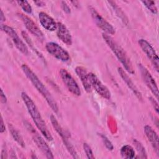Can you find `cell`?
<instances>
[{"instance_id": "1", "label": "cell", "mask_w": 159, "mask_h": 159, "mask_svg": "<svg viewBox=\"0 0 159 159\" xmlns=\"http://www.w3.org/2000/svg\"><path fill=\"white\" fill-rule=\"evenodd\" d=\"M21 98L37 128L48 141H52V135L48 130L46 124L34 102L25 92H22Z\"/></svg>"}, {"instance_id": "2", "label": "cell", "mask_w": 159, "mask_h": 159, "mask_svg": "<svg viewBox=\"0 0 159 159\" xmlns=\"http://www.w3.org/2000/svg\"><path fill=\"white\" fill-rule=\"evenodd\" d=\"M21 68L27 76V78L30 80L33 86L37 89V90L41 94V95L44 98L49 106L55 113H58V107L56 101L52 96V94L46 88V86L43 84V83L40 80L35 73L26 65L23 64L21 66Z\"/></svg>"}, {"instance_id": "3", "label": "cell", "mask_w": 159, "mask_h": 159, "mask_svg": "<svg viewBox=\"0 0 159 159\" xmlns=\"http://www.w3.org/2000/svg\"><path fill=\"white\" fill-rule=\"evenodd\" d=\"M102 36L109 47L111 49L112 52L123 65L125 70L130 74H134L135 71L134 70L132 63L125 50L108 34L102 33Z\"/></svg>"}, {"instance_id": "4", "label": "cell", "mask_w": 159, "mask_h": 159, "mask_svg": "<svg viewBox=\"0 0 159 159\" xmlns=\"http://www.w3.org/2000/svg\"><path fill=\"white\" fill-rule=\"evenodd\" d=\"M50 121L53 127L55 129L56 132L58 134V135L61 137L63 142L65 145L66 149L69 152V153L71 154L73 158H78L79 157L76 151L75 150L74 147L68 140V136H69L68 134L61 127V126L59 124L58 122L57 121V120L56 119V118L53 114L50 115Z\"/></svg>"}, {"instance_id": "5", "label": "cell", "mask_w": 159, "mask_h": 159, "mask_svg": "<svg viewBox=\"0 0 159 159\" xmlns=\"http://www.w3.org/2000/svg\"><path fill=\"white\" fill-rule=\"evenodd\" d=\"M89 9L93 20L99 28L108 35H113L115 34L114 27L103 18L93 7L89 6Z\"/></svg>"}, {"instance_id": "6", "label": "cell", "mask_w": 159, "mask_h": 159, "mask_svg": "<svg viewBox=\"0 0 159 159\" xmlns=\"http://www.w3.org/2000/svg\"><path fill=\"white\" fill-rule=\"evenodd\" d=\"M88 79L91 88H93L98 94L106 99H111V93L110 91L94 73H89Z\"/></svg>"}, {"instance_id": "7", "label": "cell", "mask_w": 159, "mask_h": 159, "mask_svg": "<svg viewBox=\"0 0 159 159\" xmlns=\"http://www.w3.org/2000/svg\"><path fill=\"white\" fill-rule=\"evenodd\" d=\"M1 29L4 31L6 34H7L12 39L16 48L24 55H27L29 53V50L27 45L24 43V42L20 39L17 32L15 30L7 25H4L3 24H1Z\"/></svg>"}, {"instance_id": "8", "label": "cell", "mask_w": 159, "mask_h": 159, "mask_svg": "<svg viewBox=\"0 0 159 159\" xmlns=\"http://www.w3.org/2000/svg\"><path fill=\"white\" fill-rule=\"evenodd\" d=\"M138 43L142 51L145 53L148 58L153 64L155 69L157 72L159 71V58L155 50L151 44L143 39H140L138 40Z\"/></svg>"}, {"instance_id": "9", "label": "cell", "mask_w": 159, "mask_h": 159, "mask_svg": "<svg viewBox=\"0 0 159 159\" xmlns=\"http://www.w3.org/2000/svg\"><path fill=\"white\" fill-rule=\"evenodd\" d=\"M45 48L51 55L60 61L65 62L70 59L68 52L55 42H47L45 44Z\"/></svg>"}, {"instance_id": "10", "label": "cell", "mask_w": 159, "mask_h": 159, "mask_svg": "<svg viewBox=\"0 0 159 159\" xmlns=\"http://www.w3.org/2000/svg\"><path fill=\"white\" fill-rule=\"evenodd\" d=\"M60 78L66 86L68 89L74 95L79 96L81 95V89L73 77L65 69L61 68L59 71Z\"/></svg>"}, {"instance_id": "11", "label": "cell", "mask_w": 159, "mask_h": 159, "mask_svg": "<svg viewBox=\"0 0 159 159\" xmlns=\"http://www.w3.org/2000/svg\"><path fill=\"white\" fill-rule=\"evenodd\" d=\"M143 80L157 99H158V88L157 83L148 70L141 63L138 65Z\"/></svg>"}, {"instance_id": "12", "label": "cell", "mask_w": 159, "mask_h": 159, "mask_svg": "<svg viewBox=\"0 0 159 159\" xmlns=\"http://www.w3.org/2000/svg\"><path fill=\"white\" fill-rule=\"evenodd\" d=\"M17 15L24 23L26 29L31 34H32L34 35H35L41 40H43L44 39V36L42 32L31 18L22 13H18Z\"/></svg>"}, {"instance_id": "13", "label": "cell", "mask_w": 159, "mask_h": 159, "mask_svg": "<svg viewBox=\"0 0 159 159\" xmlns=\"http://www.w3.org/2000/svg\"><path fill=\"white\" fill-rule=\"evenodd\" d=\"M31 133L32 134L33 140L37 146V147L41 150L43 155L46 157L47 158H53V155L50 150V148L45 142V140L38 134L32 127L30 130Z\"/></svg>"}, {"instance_id": "14", "label": "cell", "mask_w": 159, "mask_h": 159, "mask_svg": "<svg viewBox=\"0 0 159 159\" xmlns=\"http://www.w3.org/2000/svg\"><path fill=\"white\" fill-rule=\"evenodd\" d=\"M57 35L58 39L67 45L72 44V37L69 30L66 25L60 22H57Z\"/></svg>"}, {"instance_id": "15", "label": "cell", "mask_w": 159, "mask_h": 159, "mask_svg": "<svg viewBox=\"0 0 159 159\" xmlns=\"http://www.w3.org/2000/svg\"><path fill=\"white\" fill-rule=\"evenodd\" d=\"M117 71L123 81L125 83L127 86L130 88V89L133 92V93L135 94V96L140 101H142V95L140 91L138 89L137 86L135 85V84L133 83L130 78L127 75V74L125 73V71L124 70L123 68L121 67L117 68Z\"/></svg>"}, {"instance_id": "16", "label": "cell", "mask_w": 159, "mask_h": 159, "mask_svg": "<svg viewBox=\"0 0 159 159\" xmlns=\"http://www.w3.org/2000/svg\"><path fill=\"white\" fill-rule=\"evenodd\" d=\"M39 19L41 25L46 30L54 31L57 29V22H56L55 20L48 14L44 12H39Z\"/></svg>"}, {"instance_id": "17", "label": "cell", "mask_w": 159, "mask_h": 159, "mask_svg": "<svg viewBox=\"0 0 159 159\" xmlns=\"http://www.w3.org/2000/svg\"><path fill=\"white\" fill-rule=\"evenodd\" d=\"M145 134L151 143V145L154 149L155 153L158 156L159 155V144H158V136L157 132L153 129V128L148 125H146L144 127Z\"/></svg>"}, {"instance_id": "18", "label": "cell", "mask_w": 159, "mask_h": 159, "mask_svg": "<svg viewBox=\"0 0 159 159\" xmlns=\"http://www.w3.org/2000/svg\"><path fill=\"white\" fill-rule=\"evenodd\" d=\"M75 72L80 79L85 91L88 93H91L92 88L89 81L88 73L86 68L81 66H78L75 68Z\"/></svg>"}, {"instance_id": "19", "label": "cell", "mask_w": 159, "mask_h": 159, "mask_svg": "<svg viewBox=\"0 0 159 159\" xmlns=\"http://www.w3.org/2000/svg\"><path fill=\"white\" fill-rule=\"evenodd\" d=\"M8 127L14 140L22 147H25V142L19 131L11 124H8Z\"/></svg>"}, {"instance_id": "20", "label": "cell", "mask_w": 159, "mask_h": 159, "mask_svg": "<svg viewBox=\"0 0 159 159\" xmlns=\"http://www.w3.org/2000/svg\"><path fill=\"white\" fill-rule=\"evenodd\" d=\"M120 153L122 157L126 159H132L135 158V152L134 148L129 145L122 146L120 150Z\"/></svg>"}, {"instance_id": "21", "label": "cell", "mask_w": 159, "mask_h": 159, "mask_svg": "<svg viewBox=\"0 0 159 159\" xmlns=\"http://www.w3.org/2000/svg\"><path fill=\"white\" fill-rule=\"evenodd\" d=\"M108 2L111 4V6L114 9V11L116 12V14L121 19V20L124 22V23H125V24H128V19L125 16V15L123 12V11L121 10V9L119 7H118L117 6V4H116L115 2H114V1H108Z\"/></svg>"}, {"instance_id": "22", "label": "cell", "mask_w": 159, "mask_h": 159, "mask_svg": "<svg viewBox=\"0 0 159 159\" xmlns=\"http://www.w3.org/2000/svg\"><path fill=\"white\" fill-rule=\"evenodd\" d=\"M133 143L134 145H135V147L139 153L140 155L139 157L142 158H147V152L145 151V149L143 145L138 141L137 139H134L133 140Z\"/></svg>"}, {"instance_id": "23", "label": "cell", "mask_w": 159, "mask_h": 159, "mask_svg": "<svg viewBox=\"0 0 159 159\" xmlns=\"http://www.w3.org/2000/svg\"><path fill=\"white\" fill-rule=\"evenodd\" d=\"M142 2L153 14L157 13L158 10H157V7L155 5V1H142Z\"/></svg>"}, {"instance_id": "24", "label": "cell", "mask_w": 159, "mask_h": 159, "mask_svg": "<svg viewBox=\"0 0 159 159\" xmlns=\"http://www.w3.org/2000/svg\"><path fill=\"white\" fill-rule=\"evenodd\" d=\"M17 2L21 7L24 12L27 14H31L32 12V8L31 5L27 1H17Z\"/></svg>"}, {"instance_id": "25", "label": "cell", "mask_w": 159, "mask_h": 159, "mask_svg": "<svg viewBox=\"0 0 159 159\" xmlns=\"http://www.w3.org/2000/svg\"><path fill=\"white\" fill-rule=\"evenodd\" d=\"M83 149H84V151L88 158L94 159L95 158L93 155V153L91 147L87 143H83Z\"/></svg>"}, {"instance_id": "26", "label": "cell", "mask_w": 159, "mask_h": 159, "mask_svg": "<svg viewBox=\"0 0 159 159\" xmlns=\"http://www.w3.org/2000/svg\"><path fill=\"white\" fill-rule=\"evenodd\" d=\"M100 136H101L106 147L109 150H112L113 148H114V146H113L112 142L108 139V138L106 135H104L103 134H100Z\"/></svg>"}, {"instance_id": "27", "label": "cell", "mask_w": 159, "mask_h": 159, "mask_svg": "<svg viewBox=\"0 0 159 159\" xmlns=\"http://www.w3.org/2000/svg\"><path fill=\"white\" fill-rule=\"evenodd\" d=\"M0 98H1V102L2 104H6L7 102V97L5 95L2 88L0 89Z\"/></svg>"}, {"instance_id": "28", "label": "cell", "mask_w": 159, "mask_h": 159, "mask_svg": "<svg viewBox=\"0 0 159 159\" xmlns=\"http://www.w3.org/2000/svg\"><path fill=\"white\" fill-rule=\"evenodd\" d=\"M150 101H151V102H152V105H153V107H154V109L155 110L157 114H158V112H159V108H158V102H157V101H155V100L153 98H152V97L150 98Z\"/></svg>"}, {"instance_id": "29", "label": "cell", "mask_w": 159, "mask_h": 159, "mask_svg": "<svg viewBox=\"0 0 159 159\" xmlns=\"http://www.w3.org/2000/svg\"><path fill=\"white\" fill-rule=\"evenodd\" d=\"M61 7L63 9V10L66 12V13H70V9L68 6V5L66 4V2L65 1H61Z\"/></svg>"}, {"instance_id": "30", "label": "cell", "mask_w": 159, "mask_h": 159, "mask_svg": "<svg viewBox=\"0 0 159 159\" xmlns=\"http://www.w3.org/2000/svg\"><path fill=\"white\" fill-rule=\"evenodd\" d=\"M6 130V127H5V124L3 120V118L2 116H1V129H0V132L2 134L3 132H4Z\"/></svg>"}, {"instance_id": "31", "label": "cell", "mask_w": 159, "mask_h": 159, "mask_svg": "<svg viewBox=\"0 0 159 159\" xmlns=\"http://www.w3.org/2000/svg\"><path fill=\"white\" fill-rule=\"evenodd\" d=\"M1 159H5L7 158V152L6 148H2L1 151Z\"/></svg>"}, {"instance_id": "32", "label": "cell", "mask_w": 159, "mask_h": 159, "mask_svg": "<svg viewBox=\"0 0 159 159\" xmlns=\"http://www.w3.org/2000/svg\"><path fill=\"white\" fill-rule=\"evenodd\" d=\"M0 19H1V23H2V22H4V21L6 20L5 15H4L3 11H2L1 9V11H0Z\"/></svg>"}, {"instance_id": "33", "label": "cell", "mask_w": 159, "mask_h": 159, "mask_svg": "<svg viewBox=\"0 0 159 159\" xmlns=\"http://www.w3.org/2000/svg\"><path fill=\"white\" fill-rule=\"evenodd\" d=\"M34 2L38 6H42V5H41V4H43L44 5V3L42 2V1H34Z\"/></svg>"}]
</instances>
